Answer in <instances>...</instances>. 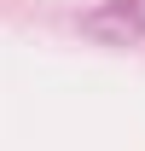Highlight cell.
<instances>
[]
</instances>
